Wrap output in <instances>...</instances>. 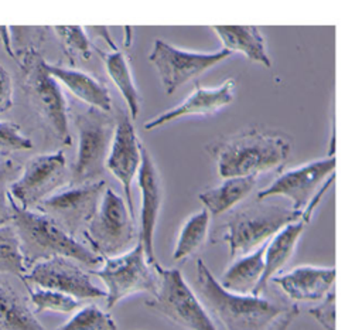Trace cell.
Masks as SVG:
<instances>
[{
	"label": "cell",
	"mask_w": 362,
	"mask_h": 330,
	"mask_svg": "<svg viewBox=\"0 0 362 330\" xmlns=\"http://www.w3.org/2000/svg\"><path fill=\"white\" fill-rule=\"evenodd\" d=\"M255 184L256 177H228L219 186L201 193L199 200L206 211L216 217L229 211L247 197L255 188Z\"/></svg>",
	"instance_id": "23"
},
{
	"label": "cell",
	"mask_w": 362,
	"mask_h": 330,
	"mask_svg": "<svg viewBox=\"0 0 362 330\" xmlns=\"http://www.w3.org/2000/svg\"><path fill=\"white\" fill-rule=\"evenodd\" d=\"M158 288L146 306L187 330H218L199 297L185 282L180 269L154 266Z\"/></svg>",
	"instance_id": "7"
},
{
	"label": "cell",
	"mask_w": 362,
	"mask_h": 330,
	"mask_svg": "<svg viewBox=\"0 0 362 330\" xmlns=\"http://www.w3.org/2000/svg\"><path fill=\"white\" fill-rule=\"evenodd\" d=\"M105 188L103 180L82 186H71L66 190L47 197L35 207V210L54 220L74 237L78 232H83L85 227L95 215Z\"/></svg>",
	"instance_id": "11"
},
{
	"label": "cell",
	"mask_w": 362,
	"mask_h": 330,
	"mask_svg": "<svg viewBox=\"0 0 362 330\" xmlns=\"http://www.w3.org/2000/svg\"><path fill=\"white\" fill-rule=\"evenodd\" d=\"M209 227V212L206 210L191 215L182 225L173 252L174 261H184L191 256L205 241Z\"/></svg>",
	"instance_id": "26"
},
{
	"label": "cell",
	"mask_w": 362,
	"mask_h": 330,
	"mask_svg": "<svg viewBox=\"0 0 362 330\" xmlns=\"http://www.w3.org/2000/svg\"><path fill=\"white\" fill-rule=\"evenodd\" d=\"M208 150L221 177H256L287 160L290 140L279 133L249 129L218 140Z\"/></svg>",
	"instance_id": "3"
},
{
	"label": "cell",
	"mask_w": 362,
	"mask_h": 330,
	"mask_svg": "<svg viewBox=\"0 0 362 330\" xmlns=\"http://www.w3.org/2000/svg\"><path fill=\"white\" fill-rule=\"evenodd\" d=\"M57 35L59 37L66 54H78L83 58L90 57V41L81 25H55Z\"/></svg>",
	"instance_id": "30"
},
{
	"label": "cell",
	"mask_w": 362,
	"mask_h": 330,
	"mask_svg": "<svg viewBox=\"0 0 362 330\" xmlns=\"http://www.w3.org/2000/svg\"><path fill=\"white\" fill-rule=\"evenodd\" d=\"M140 144L141 143L139 142L132 119L122 116L115 126V133L105 161V169H107L120 181L124 190L127 208L133 217L134 205L132 198V183L140 166Z\"/></svg>",
	"instance_id": "15"
},
{
	"label": "cell",
	"mask_w": 362,
	"mask_h": 330,
	"mask_svg": "<svg viewBox=\"0 0 362 330\" xmlns=\"http://www.w3.org/2000/svg\"><path fill=\"white\" fill-rule=\"evenodd\" d=\"M23 279L37 288L57 290L78 300L106 296V292L98 288L75 261L62 256L34 263Z\"/></svg>",
	"instance_id": "14"
},
{
	"label": "cell",
	"mask_w": 362,
	"mask_h": 330,
	"mask_svg": "<svg viewBox=\"0 0 362 330\" xmlns=\"http://www.w3.org/2000/svg\"><path fill=\"white\" fill-rule=\"evenodd\" d=\"M308 222L304 218H300L284 228H281L276 235H273L264 248L263 255V275L260 278V282L253 293V296H260L269 280L288 262V259L293 256L297 242Z\"/></svg>",
	"instance_id": "19"
},
{
	"label": "cell",
	"mask_w": 362,
	"mask_h": 330,
	"mask_svg": "<svg viewBox=\"0 0 362 330\" xmlns=\"http://www.w3.org/2000/svg\"><path fill=\"white\" fill-rule=\"evenodd\" d=\"M272 279L293 303L317 302L331 292L335 280V268L303 265Z\"/></svg>",
	"instance_id": "17"
},
{
	"label": "cell",
	"mask_w": 362,
	"mask_h": 330,
	"mask_svg": "<svg viewBox=\"0 0 362 330\" xmlns=\"http://www.w3.org/2000/svg\"><path fill=\"white\" fill-rule=\"evenodd\" d=\"M0 330H45L25 300L0 285Z\"/></svg>",
	"instance_id": "24"
},
{
	"label": "cell",
	"mask_w": 362,
	"mask_h": 330,
	"mask_svg": "<svg viewBox=\"0 0 362 330\" xmlns=\"http://www.w3.org/2000/svg\"><path fill=\"white\" fill-rule=\"evenodd\" d=\"M18 61L23 71V88L33 108L62 144H71L66 101L58 81L45 69V59L30 48L21 52Z\"/></svg>",
	"instance_id": "5"
},
{
	"label": "cell",
	"mask_w": 362,
	"mask_h": 330,
	"mask_svg": "<svg viewBox=\"0 0 362 330\" xmlns=\"http://www.w3.org/2000/svg\"><path fill=\"white\" fill-rule=\"evenodd\" d=\"M75 126L79 144L69 176L71 186L95 183L96 178L103 177L116 123L102 110L89 109L76 115Z\"/></svg>",
	"instance_id": "8"
},
{
	"label": "cell",
	"mask_w": 362,
	"mask_h": 330,
	"mask_svg": "<svg viewBox=\"0 0 362 330\" xmlns=\"http://www.w3.org/2000/svg\"><path fill=\"white\" fill-rule=\"evenodd\" d=\"M57 330H117V326L109 313L96 305H88Z\"/></svg>",
	"instance_id": "28"
},
{
	"label": "cell",
	"mask_w": 362,
	"mask_h": 330,
	"mask_svg": "<svg viewBox=\"0 0 362 330\" xmlns=\"http://www.w3.org/2000/svg\"><path fill=\"white\" fill-rule=\"evenodd\" d=\"M235 85L233 78L226 79L216 88H202L199 84H195V91L182 103L150 119L144 123V129L153 130L187 115H212L232 102Z\"/></svg>",
	"instance_id": "18"
},
{
	"label": "cell",
	"mask_w": 362,
	"mask_h": 330,
	"mask_svg": "<svg viewBox=\"0 0 362 330\" xmlns=\"http://www.w3.org/2000/svg\"><path fill=\"white\" fill-rule=\"evenodd\" d=\"M236 211L226 224L225 241L232 259L247 255L266 244L286 225L301 218L303 212L291 207L272 204L267 200H257Z\"/></svg>",
	"instance_id": "4"
},
{
	"label": "cell",
	"mask_w": 362,
	"mask_h": 330,
	"mask_svg": "<svg viewBox=\"0 0 362 330\" xmlns=\"http://www.w3.org/2000/svg\"><path fill=\"white\" fill-rule=\"evenodd\" d=\"M212 28L229 52L238 51L250 61L259 62L266 68L272 67L266 41L256 25H215Z\"/></svg>",
	"instance_id": "21"
},
{
	"label": "cell",
	"mask_w": 362,
	"mask_h": 330,
	"mask_svg": "<svg viewBox=\"0 0 362 330\" xmlns=\"http://www.w3.org/2000/svg\"><path fill=\"white\" fill-rule=\"evenodd\" d=\"M45 69L55 79L64 84L78 99L102 112L112 110V98L107 88L86 72L54 65L45 61Z\"/></svg>",
	"instance_id": "20"
},
{
	"label": "cell",
	"mask_w": 362,
	"mask_h": 330,
	"mask_svg": "<svg viewBox=\"0 0 362 330\" xmlns=\"http://www.w3.org/2000/svg\"><path fill=\"white\" fill-rule=\"evenodd\" d=\"M102 58L110 79L115 82L116 88L120 91L123 99L126 101L130 112V119H136L140 110V96L127 58L119 50L102 54Z\"/></svg>",
	"instance_id": "25"
},
{
	"label": "cell",
	"mask_w": 362,
	"mask_h": 330,
	"mask_svg": "<svg viewBox=\"0 0 362 330\" xmlns=\"http://www.w3.org/2000/svg\"><path fill=\"white\" fill-rule=\"evenodd\" d=\"M308 313L325 329L335 330V293L331 290L320 305L311 307Z\"/></svg>",
	"instance_id": "33"
},
{
	"label": "cell",
	"mask_w": 362,
	"mask_h": 330,
	"mask_svg": "<svg viewBox=\"0 0 362 330\" xmlns=\"http://www.w3.org/2000/svg\"><path fill=\"white\" fill-rule=\"evenodd\" d=\"M66 177V160L62 152L38 154L25 163L21 174L10 184L8 194L18 207L31 210L61 187Z\"/></svg>",
	"instance_id": "10"
},
{
	"label": "cell",
	"mask_w": 362,
	"mask_h": 330,
	"mask_svg": "<svg viewBox=\"0 0 362 330\" xmlns=\"http://www.w3.org/2000/svg\"><path fill=\"white\" fill-rule=\"evenodd\" d=\"M0 273H10L21 279L27 273L20 241L11 224H0Z\"/></svg>",
	"instance_id": "27"
},
{
	"label": "cell",
	"mask_w": 362,
	"mask_h": 330,
	"mask_svg": "<svg viewBox=\"0 0 362 330\" xmlns=\"http://www.w3.org/2000/svg\"><path fill=\"white\" fill-rule=\"evenodd\" d=\"M30 297H31V303L34 305L35 313H41V312H58V313H71L74 310H76L79 307V300L57 292V290H49V289H42V288H37L34 290L30 292Z\"/></svg>",
	"instance_id": "29"
},
{
	"label": "cell",
	"mask_w": 362,
	"mask_h": 330,
	"mask_svg": "<svg viewBox=\"0 0 362 330\" xmlns=\"http://www.w3.org/2000/svg\"><path fill=\"white\" fill-rule=\"evenodd\" d=\"M21 166L14 160H0V224H6L11 218L8 187L17 180Z\"/></svg>",
	"instance_id": "31"
},
{
	"label": "cell",
	"mask_w": 362,
	"mask_h": 330,
	"mask_svg": "<svg viewBox=\"0 0 362 330\" xmlns=\"http://www.w3.org/2000/svg\"><path fill=\"white\" fill-rule=\"evenodd\" d=\"M93 273L106 286L107 309L134 293L154 295L158 288V275L154 266L148 263L140 242L119 256L103 259L100 269Z\"/></svg>",
	"instance_id": "9"
},
{
	"label": "cell",
	"mask_w": 362,
	"mask_h": 330,
	"mask_svg": "<svg viewBox=\"0 0 362 330\" xmlns=\"http://www.w3.org/2000/svg\"><path fill=\"white\" fill-rule=\"evenodd\" d=\"M335 169V156L314 160L293 170L281 173L270 186L259 191L257 200H269L281 195L291 203V208L303 212L314 198L321 186L332 176Z\"/></svg>",
	"instance_id": "13"
},
{
	"label": "cell",
	"mask_w": 362,
	"mask_h": 330,
	"mask_svg": "<svg viewBox=\"0 0 362 330\" xmlns=\"http://www.w3.org/2000/svg\"><path fill=\"white\" fill-rule=\"evenodd\" d=\"M10 208V221L18 237L27 271L37 262L57 256L72 259L89 268L102 266L103 259L99 255L76 241L45 214L21 208L11 197Z\"/></svg>",
	"instance_id": "2"
},
{
	"label": "cell",
	"mask_w": 362,
	"mask_h": 330,
	"mask_svg": "<svg viewBox=\"0 0 362 330\" xmlns=\"http://www.w3.org/2000/svg\"><path fill=\"white\" fill-rule=\"evenodd\" d=\"M266 244L253 252L238 258L221 276L218 280L219 285L230 293L253 295L263 275V255Z\"/></svg>",
	"instance_id": "22"
},
{
	"label": "cell",
	"mask_w": 362,
	"mask_h": 330,
	"mask_svg": "<svg viewBox=\"0 0 362 330\" xmlns=\"http://www.w3.org/2000/svg\"><path fill=\"white\" fill-rule=\"evenodd\" d=\"M197 290L206 312L226 330H287L298 316L293 302L225 290L202 259L197 261Z\"/></svg>",
	"instance_id": "1"
},
{
	"label": "cell",
	"mask_w": 362,
	"mask_h": 330,
	"mask_svg": "<svg viewBox=\"0 0 362 330\" xmlns=\"http://www.w3.org/2000/svg\"><path fill=\"white\" fill-rule=\"evenodd\" d=\"M232 52L222 48L215 52H192L156 40L148 61L156 67L165 93H173L187 81L198 76L228 58Z\"/></svg>",
	"instance_id": "12"
},
{
	"label": "cell",
	"mask_w": 362,
	"mask_h": 330,
	"mask_svg": "<svg viewBox=\"0 0 362 330\" xmlns=\"http://www.w3.org/2000/svg\"><path fill=\"white\" fill-rule=\"evenodd\" d=\"M90 249L102 259L130 251L139 239L134 217L124 200L106 187L100 204L83 229Z\"/></svg>",
	"instance_id": "6"
},
{
	"label": "cell",
	"mask_w": 362,
	"mask_h": 330,
	"mask_svg": "<svg viewBox=\"0 0 362 330\" xmlns=\"http://www.w3.org/2000/svg\"><path fill=\"white\" fill-rule=\"evenodd\" d=\"M31 147V139L21 133V129L17 123L10 120H0V157L13 152L28 150Z\"/></svg>",
	"instance_id": "32"
},
{
	"label": "cell",
	"mask_w": 362,
	"mask_h": 330,
	"mask_svg": "<svg viewBox=\"0 0 362 330\" xmlns=\"http://www.w3.org/2000/svg\"><path fill=\"white\" fill-rule=\"evenodd\" d=\"M13 105V79L8 71L0 64V115L10 110Z\"/></svg>",
	"instance_id": "34"
},
{
	"label": "cell",
	"mask_w": 362,
	"mask_h": 330,
	"mask_svg": "<svg viewBox=\"0 0 362 330\" xmlns=\"http://www.w3.org/2000/svg\"><path fill=\"white\" fill-rule=\"evenodd\" d=\"M140 166L137 170V184L141 191V210H140V231L139 242L141 244L146 258L151 266H156L158 262L154 256V229L161 208L163 188L161 178L154 166V161L148 150L140 144Z\"/></svg>",
	"instance_id": "16"
}]
</instances>
